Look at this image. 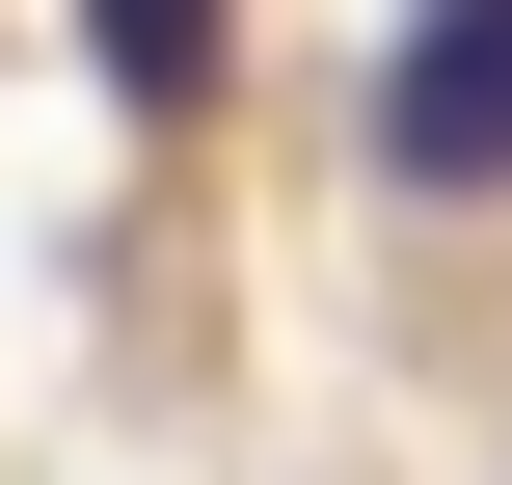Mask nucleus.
<instances>
[{
  "instance_id": "f257e3e1",
  "label": "nucleus",
  "mask_w": 512,
  "mask_h": 485,
  "mask_svg": "<svg viewBox=\"0 0 512 485\" xmlns=\"http://www.w3.org/2000/svg\"><path fill=\"white\" fill-rule=\"evenodd\" d=\"M378 162L405 189H512V0H432L378 54Z\"/></svg>"
},
{
  "instance_id": "f03ea898",
  "label": "nucleus",
  "mask_w": 512,
  "mask_h": 485,
  "mask_svg": "<svg viewBox=\"0 0 512 485\" xmlns=\"http://www.w3.org/2000/svg\"><path fill=\"white\" fill-rule=\"evenodd\" d=\"M81 54H108L135 108H189V81H216V0H81Z\"/></svg>"
}]
</instances>
